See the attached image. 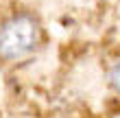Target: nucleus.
<instances>
[{
    "label": "nucleus",
    "mask_w": 120,
    "mask_h": 118,
    "mask_svg": "<svg viewBox=\"0 0 120 118\" xmlns=\"http://www.w3.org/2000/svg\"><path fill=\"white\" fill-rule=\"evenodd\" d=\"M107 79H109V88L114 90V94L120 99V57L109 66V72H107Z\"/></svg>",
    "instance_id": "2"
},
{
    "label": "nucleus",
    "mask_w": 120,
    "mask_h": 118,
    "mask_svg": "<svg viewBox=\"0 0 120 118\" xmlns=\"http://www.w3.org/2000/svg\"><path fill=\"white\" fill-rule=\"evenodd\" d=\"M44 42L39 20L29 11H15L0 20V59L22 61L37 50Z\"/></svg>",
    "instance_id": "1"
}]
</instances>
